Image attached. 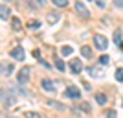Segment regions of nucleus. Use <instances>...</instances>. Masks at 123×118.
Listing matches in <instances>:
<instances>
[{
  "label": "nucleus",
  "instance_id": "nucleus-1",
  "mask_svg": "<svg viewBox=\"0 0 123 118\" xmlns=\"http://www.w3.org/2000/svg\"><path fill=\"white\" fill-rule=\"evenodd\" d=\"M0 100L4 102L6 107H11V105L15 103V94H13V90H9V89H0Z\"/></svg>",
  "mask_w": 123,
  "mask_h": 118
},
{
  "label": "nucleus",
  "instance_id": "nucleus-2",
  "mask_svg": "<svg viewBox=\"0 0 123 118\" xmlns=\"http://www.w3.org/2000/svg\"><path fill=\"white\" fill-rule=\"evenodd\" d=\"M94 44H96V48H99V50H107L108 48V39L105 35L96 33V35H94Z\"/></svg>",
  "mask_w": 123,
  "mask_h": 118
},
{
  "label": "nucleus",
  "instance_id": "nucleus-3",
  "mask_svg": "<svg viewBox=\"0 0 123 118\" xmlns=\"http://www.w3.org/2000/svg\"><path fill=\"white\" fill-rule=\"evenodd\" d=\"M74 7H75V11H77V15H81V17H85V19H88L90 17V11H88V7L85 4H83L81 0H77L75 4H74Z\"/></svg>",
  "mask_w": 123,
  "mask_h": 118
},
{
  "label": "nucleus",
  "instance_id": "nucleus-4",
  "mask_svg": "<svg viewBox=\"0 0 123 118\" xmlns=\"http://www.w3.org/2000/svg\"><path fill=\"white\" fill-rule=\"evenodd\" d=\"M13 63H0V74L2 76H6V77H9L11 74H13Z\"/></svg>",
  "mask_w": 123,
  "mask_h": 118
},
{
  "label": "nucleus",
  "instance_id": "nucleus-5",
  "mask_svg": "<svg viewBox=\"0 0 123 118\" xmlns=\"http://www.w3.org/2000/svg\"><path fill=\"white\" fill-rule=\"evenodd\" d=\"M28 79H30V68L24 67V68H20L18 74H17V81L18 83H28Z\"/></svg>",
  "mask_w": 123,
  "mask_h": 118
},
{
  "label": "nucleus",
  "instance_id": "nucleus-6",
  "mask_svg": "<svg viewBox=\"0 0 123 118\" xmlns=\"http://www.w3.org/2000/svg\"><path fill=\"white\" fill-rule=\"evenodd\" d=\"M9 56L13 57V59H17V61H22V59H24V50H22V46H15L9 52Z\"/></svg>",
  "mask_w": 123,
  "mask_h": 118
},
{
  "label": "nucleus",
  "instance_id": "nucleus-7",
  "mask_svg": "<svg viewBox=\"0 0 123 118\" xmlns=\"http://www.w3.org/2000/svg\"><path fill=\"white\" fill-rule=\"evenodd\" d=\"M70 70H72V74H79V72L83 70L81 59H72V61H70Z\"/></svg>",
  "mask_w": 123,
  "mask_h": 118
},
{
  "label": "nucleus",
  "instance_id": "nucleus-8",
  "mask_svg": "<svg viewBox=\"0 0 123 118\" xmlns=\"http://www.w3.org/2000/svg\"><path fill=\"white\" fill-rule=\"evenodd\" d=\"M86 72H88V74H90L92 77H103V74H105L101 67H88V68H86Z\"/></svg>",
  "mask_w": 123,
  "mask_h": 118
},
{
  "label": "nucleus",
  "instance_id": "nucleus-9",
  "mask_svg": "<svg viewBox=\"0 0 123 118\" xmlns=\"http://www.w3.org/2000/svg\"><path fill=\"white\" fill-rule=\"evenodd\" d=\"M64 94H66L68 98H79L81 96V90H79L77 87H74V85H70V87H66V92Z\"/></svg>",
  "mask_w": 123,
  "mask_h": 118
},
{
  "label": "nucleus",
  "instance_id": "nucleus-10",
  "mask_svg": "<svg viewBox=\"0 0 123 118\" xmlns=\"http://www.w3.org/2000/svg\"><path fill=\"white\" fill-rule=\"evenodd\" d=\"M41 87L46 90V92H53L55 90V83L51 81V79H42L41 81Z\"/></svg>",
  "mask_w": 123,
  "mask_h": 118
},
{
  "label": "nucleus",
  "instance_id": "nucleus-11",
  "mask_svg": "<svg viewBox=\"0 0 123 118\" xmlns=\"http://www.w3.org/2000/svg\"><path fill=\"white\" fill-rule=\"evenodd\" d=\"M9 15H11V9L7 7V6L0 4V19H2V21H7V19H9Z\"/></svg>",
  "mask_w": 123,
  "mask_h": 118
},
{
  "label": "nucleus",
  "instance_id": "nucleus-12",
  "mask_svg": "<svg viewBox=\"0 0 123 118\" xmlns=\"http://www.w3.org/2000/svg\"><path fill=\"white\" fill-rule=\"evenodd\" d=\"M11 26H13V30L17 31V33H18V31H22V26H20V21H18V19H13V21H11Z\"/></svg>",
  "mask_w": 123,
  "mask_h": 118
},
{
  "label": "nucleus",
  "instance_id": "nucleus-13",
  "mask_svg": "<svg viewBox=\"0 0 123 118\" xmlns=\"http://www.w3.org/2000/svg\"><path fill=\"white\" fill-rule=\"evenodd\" d=\"M24 118H44L42 114H39V113H35V111H26L24 113Z\"/></svg>",
  "mask_w": 123,
  "mask_h": 118
},
{
  "label": "nucleus",
  "instance_id": "nucleus-14",
  "mask_svg": "<svg viewBox=\"0 0 123 118\" xmlns=\"http://www.w3.org/2000/svg\"><path fill=\"white\" fill-rule=\"evenodd\" d=\"M59 21V13H48V22L50 24H55Z\"/></svg>",
  "mask_w": 123,
  "mask_h": 118
},
{
  "label": "nucleus",
  "instance_id": "nucleus-15",
  "mask_svg": "<svg viewBox=\"0 0 123 118\" xmlns=\"http://www.w3.org/2000/svg\"><path fill=\"white\" fill-rule=\"evenodd\" d=\"M53 2V6H57V7H66L68 6V0H51Z\"/></svg>",
  "mask_w": 123,
  "mask_h": 118
},
{
  "label": "nucleus",
  "instance_id": "nucleus-16",
  "mask_svg": "<svg viewBox=\"0 0 123 118\" xmlns=\"http://www.w3.org/2000/svg\"><path fill=\"white\" fill-rule=\"evenodd\" d=\"M81 54H83V57H92V50L88 46H83L81 48Z\"/></svg>",
  "mask_w": 123,
  "mask_h": 118
},
{
  "label": "nucleus",
  "instance_id": "nucleus-17",
  "mask_svg": "<svg viewBox=\"0 0 123 118\" xmlns=\"http://www.w3.org/2000/svg\"><path fill=\"white\" fill-rule=\"evenodd\" d=\"M72 46H62L61 48V54H62V56H70V54H72Z\"/></svg>",
  "mask_w": 123,
  "mask_h": 118
},
{
  "label": "nucleus",
  "instance_id": "nucleus-18",
  "mask_svg": "<svg viewBox=\"0 0 123 118\" xmlns=\"http://www.w3.org/2000/svg\"><path fill=\"white\" fill-rule=\"evenodd\" d=\"M114 42H116V44H119V42H121V31H114Z\"/></svg>",
  "mask_w": 123,
  "mask_h": 118
},
{
  "label": "nucleus",
  "instance_id": "nucleus-19",
  "mask_svg": "<svg viewBox=\"0 0 123 118\" xmlns=\"http://www.w3.org/2000/svg\"><path fill=\"white\" fill-rule=\"evenodd\" d=\"M96 102L105 103V102H107V96H105V94H96Z\"/></svg>",
  "mask_w": 123,
  "mask_h": 118
},
{
  "label": "nucleus",
  "instance_id": "nucleus-20",
  "mask_svg": "<svg viewBox=\"0 0 123 118\" xmlns=\"http://www.w3.org/2000/svg\"><path fill=\"white\" fill-rule=\"evenodd\" d=\"M116 79H118V81H123V68H118V70H116Z\"/></svg>",
  "mask_w": 123,
  "mask_h": 118
},
{
  "label": "nucleus",
  "instance_id": "nucleus-21",
  "mask_svg": "<svg viewBox=\"0 0 123 118\" xmlns=\"http://www.w3.org/2000/svg\"><path fill=\"white\" fill-rule=\"evenodd\" d=\"M55 67L59 68V70H64V63H62V59H55Z\"/></svg>",
  "mask_w": 123,
  "mask_h": 118
},
{
  "label": "nucleus",
  "instance_id": "nucleus-22",
  "mask_svg": "<svg viewBox=\"0 0 123 118\" xmlns=\"http://www.w3.org/2000/svg\"><path fill=\"white\" fill-rule=\"evenodd\" d=\"M108 61H110V57H108V56H99V63H101V65H107Z\"/></svg>",
  "mask_w": 123,
  "mask_h": 118
},
{
  "label": "nucleus",
  "instance_id": "nucleus-23",
  "mask_svg": "<svg viewBox=\"0 0 123 118\" xmlns=\"http://www.w3.org/2000/svg\"><path fill=\"white\" fill-rule=\"evenodd\" d=\"M39 26H41V24H39L37 21H30V22H28V28H39Z\"/></svg>",
  "mask_w": 123,
  "mask_h": 118
},
{
  "label": "nucleus",
  "instance_id": "nucleus-24",
  "mask_svg": "<svg viewBox=\"0 0 123 118\" xmlns=\"http://www.w3.org/2000/svg\"><path fill=\"white\" fill-rule=\"evenodd\" d=\"M116 7H123V0H112Z\"/></svg>",
  "mask_w": 123,
  "mask_h": 118
},
{
  "label": "nucleus",
  "instance_id": "nucleus-25",
  "mask_svg": "<svg viewBox=\"0 0 123 118\" xmlns=\"http://www.w3.org/2000/svg\"><path fill=\"white\" fill-rule=\"evenodd\" d=\"M96 4H98L99 7H101V9H103V7H105V0H96Z\"/></svg>",
  "mask_w": 123,
  "mask_h": 118
},
{
  "label": "nucleus",
  "instance_id": "nucleus-26",
  "mask_svg": "<svg viewBox=\"0 0 123 118\" xmlns=\"http://www.w3.org/2000/svg\"><path fill=\"white\" fill-rule=\"evenodd\" d=\"M35 2H37L39 6H44V4H46V0H35Z\"/></svg>",
  "mask_w": 123,
  "mask_h": 118
},
{
  "label": "nucleus",
  "instance_id": "nucleus-27",
  "mask_svg": "<svg viewBox=\"0 0 123 118\" xmlns=\"http://www.w3.org/2000/svg\"><path fill=\"white\" fill-rule=\"evenodd\" d=\"M121 105H123V102H121Z\"/></svg>",
  "mask_w": 123,
  "mask_h": 118
},
{
  "label": "nucleus",
  "instance_id": "nucleus-28",
  "mask_svg": "<svg viewBox=\"0 0 123 118\" xmlns=\"http://www.w3.org/2000/svg\"><path fill=\"white\" fill-rule=\"evenodd\" d=\"M13 118H15V116H13Z\"/></svg>",
  "mask_w": 123,
  "mask_h": 118
}]
</instances>
